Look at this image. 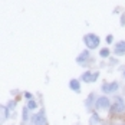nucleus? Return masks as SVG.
Segmentation results:
<instances>
[{"instance_id": "2eb2a0df", "label": "nucleus", "mask_w": 125, "mask_h": 125, "mask_svg": "<svg viewBox=\"0 0 125 125\" xmlns=\"http://www.w3.org/2000/svg\"><path fill=\"white\" fill-rule=\"evenodd\" d=\"M112 35H108V36H106V42H108V43H111V42H112Z\"/></svg>"}, {"instance_id": "dca6fc26", "label": "nucleus", "mask_w": 125, "mask_h": 125, "mask_svg": "<svg viewBox=\"0 0 125 125\" xmlns=\"http://www.w3.org/2000/svg\"><path fill=\"white\" fill-rule=\"evenodd\" d=\"M25 96L27 98V99H32V94H29V92H26V94H25Z\"/></svg>"}, {"instance_id": "4468645a", "label": "nucleus", "mask_w": 125, "mask_h": 125, "mask_svg": "<svg viewBox=\"0 0 125 125\" xmlns=\"http://www.w3.org/2000/svg\"><path fill=\"white\" fill-rule=\"evenodd\" d=\"M23 119H27V108H25V109H23Z\"/></svg>"}, {"instance_id": "7ed1b4c3", "label": "nucleus", "mask_w": 125, "mask_h": 125, "mask_svg": "<svg viewBox=\"0 0 125 125\" xmlns=\"http://www.w3.org/2000/svg\"><path fill=\"white\" fill-rule=\"evenodd\" d=\"M109 106H111V101L106 96H99L96 99V102H95V108L96 109H109Z\"/></svg>"}, {"instance_id": "39448f33", "label": "nucleus", "mask_w": 125, "mask_h": 125, "mask_svg": "<svg viewBox=\"0 0 125 125\" xmlns=\"http://www.w3.org/2000/svg\"><path fill=\"white\" fill-rule=\"evenodd\" d=\"M98 76H99V73L98 72H89V71H86V72H83L82 73V76H81V79L83 81V82H95L96 79H98Z\"/></svg>"}, {"instance_id": "6e6552de", "label": "nucleus", "mask_w": 125, "mask_h": 125, "mask_svg": "<svg viewBox=\"0 0 125 125\" xmlns=\"http://www.w3.org/2000/svg\"><path fill=\"white\" fill-rule=\"evenodd\" d=\"M69 88H71L73 92H81V83H79L78 79H71V82H69Z\"/></svg>"}, {"instance_id": "0eeeda50", "label": "nucleus", "mask_w": 125, "mask_h": 125, "mask_svg": "<svg viewBox=\"0 0 125 125\" xmlns=\"http://www.w3.org/2000/svg\"><path fill=\"white\" fill-rule=\"evenodd\" d=\"M115 53L116 55H124L125 53V40H121L115 45Z\"/></svg>"}, {"instance_id": "f03ea898", "label": "nucleus", "mask_w": 125, "mask_h": 125, "mask_svg": "<svg viewBox=\"0 0 125 125\" xmlns=\"http://www.w3.org/2000/svg\"><path fill=\"white\" fill-rule=\"evenodd\" d=\"M125 111V104H124V99L122 98H119V96H116L115 101H114L112 104V108H111V112L114 114H121Z\"/></svg>"}, {"instance_id": "9b49d317", "label": "nucleus", "mask_w": 125, "mask_h": 125, "mask_svg": "<svg viewBox=\"0 0 125 125\" xmlns=\"http://www.w3.org/2000/svg\"><path fill=\"white\" fill-rule=\"evenodd\" d=\"M36 108V102L33 99H29V102H27V109H35Z\"/></svg>"}, {"instance_id": "20e7f679", "label": "nucleus", "mask_w": 125, "mask_h": 125, "mask_svg": "<svg viewBox=\"0 0 125 125\" xmlns=\"http://www.w3.org/2000/svg\"><path fill=\"white\" fill-rule=\"evenodd\" d=\"M32 122H33V125H48V121H46V118H45L43 111L39 112V114H35V115L32 116Z\"/></svg>"}, {"instance_id": "f3484780", "label": "nucleus", "mask_w": 125, "mask_h": 125, "mask_svg": "<svg viewBox=\"0 0 125 125\" xmlns=\"http://www.w3.org/2000/svg\"><path fill=\"white\" fill-rule=\"evenodd\" d=\"M124 76H125V71H124Z\"/></svg>"}, {"instance_id": "ddd939ff", "label": "nucleus", "mask_w": 125, "mask_h": 125, "mask_svg": "<svg viewBox=\"0 0 125 125\" xmlns=\"http://www.w3.org/2000/svg\"><path fill=\"white\" fill-rule=\"evenodd\" d=\"M99 121V116L96 115V114H94V116H92V119H91V122H98Z\"/></svg>"}, {"instance_id": "423d86ee", "label": "nucleus", "mask_w": 125, "mask_h": 125, "mask_svg": "<svg viewBox=\"0 0 125 125\" xmlns=\"http://www.w3.org/2000/svg\"><path fill=\"white\" fill-rule=\"evenodd\" d=\"M116 89H118V82H109V83L102 85V92H105V94H112Z\"/></svg>"}, {"instance_id": "1a4fd4ad", "label": "nucleus", "mask_w": 125, "mask_h": 125, "mask_svg": "<svg viewBox=\"0 0 125 125\" xmlns=\"http://www.w3.org/2000/svg\"><path fill=\"white\" fill-rule=\"evenodd\" d=\"M88 58H89V50H83V52L76 58V62H78V63H83Z\"/></svg>"}, {"instance_id": "f8f14e48", "label": "nucleus", "mask_w": 125, "mask_h": 125, "mask_svg": "<svg viewBox=\"0 0 125 125\" xmlns=\"http://www.w3.org/2000/svg\"><path fill=\"white\" fill-rule=\"evenodd\" d=\"M92 99H94V95L91 94V95H89V98L86 99V106H91V105H92Z\"/></svg>"}, {"instance_id": "f257e3e1", "label": "nucleus", "mask_w": 125, "mask_h": 125, "mask_svg": "<svg viewBox=\"0 0 125 125\" xmlns=\"http://www.w3.org/2000/svg\"><path fill=\"white\" fill-rule=\"evenodd\" d=\"M83 42H85V45H86L88 49H96L101 40L95 33H88L86 36L83 38Z\"/></svg>"}, {"instance_id": "9d476101", "label": "nucleus", "mask_w": 125, "mask_h": 125, "mask_svg": "<svg viewBox=\"0 0 125 125\" xmlns=\"http://www.w3.org/2000/svg\"><path fill=\"white\" fill-rule=\"evenodd\" d=\"M99 56H101V58H108V56H109V49H108V48H104V49H101Z\"/></svg>"}]
</instances>
